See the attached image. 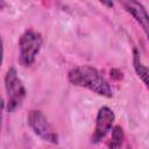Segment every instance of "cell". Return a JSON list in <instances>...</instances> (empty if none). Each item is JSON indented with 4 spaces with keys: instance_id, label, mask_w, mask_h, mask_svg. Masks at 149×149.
<instances>
[{
    "instance_id": "obj_4",
    "label": "cell",
    "mask_w": 149,
    "mask_h": 149,
    "mask_svg": "<svg viewBox=\"0 0 149 149\" xmlns=\"http://www.w3.org/2000/svg\"><path fill=\"white\" fill-rule=\"evenodd\" d=\"M28 126L30 129L43 141H47L52 144L58 143V135L48 121L47 116L38 109H31L27 116Z\"/></svg>"
},
{
    "instance_id": "obj_8",
    "label": "cell",
    "mask_w": 149,
    "mask_h": 149,
    "mask_svg": "<svg viewBox=\"0 0 149 149\" xmlns=\"http://www.w3.org/2000/svg\"><path fill=\"white\" fill-rule=\"evenodd\" d=\"M111 132H112V136H111V140L107 143V146L109 148H120L125 140V133H123L122 127L116 125L112 128Z\"/></svg>"
},
{
    "instance_id": "obj_9",
    "label": "cell",
    "mask_w": 149,
    "mask_h": 149,
    "mask_svg": "<svg viewBox=\"0 0 149 149\" xmlns=\"http://www.w3.org/2000/svg\"><path fill=\"white\" fill-rule=\"evenodd\" d=\"M105 7H107V8H112L113 6H114V2H113V0H99Z\"/></svg>"
},
{
    "instance_id": "obj_1",
    "label": "cell",
    "mask_w": 149,
    "mask_h": 149,
    "mask_svg": "<svg viewBox=\"0 0 149 149\" xmlns=\"http://www.w3.org/2000/svg\"><path fill=\"white\" fill-rule=\"evenodd\" d=\"M68 80L72 85L87 88L98 95L105 98L113 97V90L108 80L94 66L78 65L70 69L68 72Z\"/></svg>"
},
{
    "instance_id": "obj_7",
    "label": "cell",
    "mask_w": 149,
    "mask_h": 149,
    "mask_svg": "<svg viewBox=\"0 0 149 149\" xmlns=\"http://www.w3.org/2000/svg\"><path fill=\"white\" fill-rule=\"evenodd\" d=\"M133 66H134V70L137 77L142 80V83L149 91V68L143 64L141 59V55L135 48L133 49Z\"/></svg>"
},
{
    "instance_id": "obj_2",
    "label": "cell",
    "mask_w": 149,
    "mask_h": 149,
    "mask_svg": "<svg viewBox=\"0 0 149 149\" xmlns=\"http://www.w3.org/2000/svg\"><path fill=\"white\" fill-rule=\"evenodd\" d=\"M43 44L42 35L33 29L26 30L19 38V63L23 68L34 64Z\"/></svg>"
},
{
    "instance_id": "obj_5",
    "label": "cell",
    "mask_w": 149,
    "mask_h": 149,
    "mask_svg": "<svg viewBox=\"0 0 149 149\" xmlns=\"http://www.w3.org/2000/svg\"><path fill=\"white\" fill-rule=\"evenodd\" d=\"M114 121H115V114L113 109L109 108L108 106L100 107L95 116V126L91 137V142L94 144L101 142L106 137V135L112 130Z\"/></svg>"
},
{
    "instance_id": "obj_3",
    "label": "cell",
    "mask_w": 149,
    "mask_h": 149,
    "mask_svg": "<svg viewBox=\"0 0 149 149\" xmlns=\"http://www.w3.org/2000/svg\"><path fill=\"white\" fill-rule=\"evenodd\" d=\"M5 90L7 99L6 111L8 113H12L23 102L27 95L26 87L14 66H10L5 74Z\"/></svg>"
},
{
    "instance_id": "obj_6",
    "label": "cell",
    "mask_w": 149,
    "mask_h": 149,
    "mask_svg": "<svg viewBox=\"0 0 149 149\" xmlns=\"http://www.w3.org/2000/svg\"><path fill=\"white\" fill-rule=\"evenodd\" d=\"M119 2L122 5L125 10L134 17L149 42V13L146 7L139 0H119Z\"/></svg>"
}]
</instances>
